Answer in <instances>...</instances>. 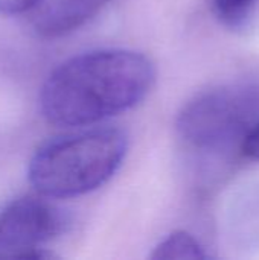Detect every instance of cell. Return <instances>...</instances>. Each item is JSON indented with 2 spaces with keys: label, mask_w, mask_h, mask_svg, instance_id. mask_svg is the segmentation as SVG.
Listing matches in <instances>:
<instances>
[{
  "label": "cell",
  "mask_w": 259,
  "mask_h": 260,
  "mask_svg": "<svg viewBox=\"0 0 259 260\" xmlns=\"http://www.w3.org/2000/svg\"><path fill=\"white\" fill-rule=\"evenodd\" d=\"M150 58L127 49H101L66 59L46 78L43 117L61 128L98 123L142 102L154 85Z\"/></svg>",
  "instance_id": "6da1fadb"
},
{
  "label": "cell",
  "mask_w": 259,
  "mask_h": 260,
  "mask_svg": "<svg viewBox=\"0 0 259 260\" xmlns=\"http://www.w3.org/2000/svg\"><path fill=\"white\" fill-rule=\"evenodd\" d=\"M127 148V136L118 128H93L56 137L38 148L31 158L29 184L47 200L85 195L118 172Z\"/></svg>",
  "instance_id": "7a4b0ae2"
},
{
  "label": "cell",
  "mask_w": 259,
  "mask_h": 260,
  "mask_svg": "<svg viewBox=\"0 0 259 260\" xmlns=\"http://www.w3.org/2000/svg\"><path fill=\"white\" fill-rule=\"evenodd\" d=\"M259 120V87L227 84L206 90L183 105L179 136L198 151H226L244 142Z\"/></svg>",
  "instance_id": "3957f363"
},
{
  "label": "cell",
  "mask_w": 259,
  "mask_h": 260,
  "mask_svg": "<svg viewBox=\"0 0 259 260\" xmlns=\"http://www.w3.org/2000/svg\"><path fill=\"white\" fill-rule=\"evenodd\" d=\"M64 225L61 212L38 193L11 201L0 210V259L50 257L41 245L56 238Z\"/></svg>",
  "instance_id": "277c9868"
},
{
  "label": "cell",
  "mask_w": 259,
  "mask_h": 260,
  "mask_svg": "<svg viewBox=\"0 0 259 260\" xmlns=\"http://www.w3.org/2000/svg\"><path fill=\"white\" fill-rule=\"evenodd\" d=\"M111 0H37L26 12L37 34L55 38L76 30Z\"/></svg>",
  "instance_id": "5b68a950"
},
{
  "label": "cell",
  "mask_w": 259,
  "mask_h": 260,
  "mask_svg": "<svg viewBox=\"0 0 259 260\" xmlns=\"http://www.w3.org/2000/svg\"><path fill=\"white\" fill-rule=\"evenodd\" d=\"M206 257L208 254L200 242L185 230L171 233L151 254L153 260H202Z\"/></svg>",
  "instance_id": "8992f818"
},
{
  "label": "cell",
  "mask_w": 259,
  "mask_h": 260,
  "mask_svg": "<svg viewBox=\"0 0 259 260\" xmlns=\"http://www.w3.org/2000/svg\"><path fill=\"white\" fill-rule=\"evenodd\" d=\"M258 5L259 0H214L217 17L234 29L244 27Z\"/></svg>",
  "instance_id": "52a82bcc"
},
{
  "label": "cell",
  "mask_w": 259,
  "mask_h": 260,
  "mask_svg": "<svg viewBox=\"0 0 259 260\" xmlns=\"http://www.w3.org/2000/svg\"><path fill=\"white\" fill-rule=\"evenodd\" d=\"M241 151L247 158L259 161V120L250 129V133L246 136L241 145Z\"/></svg>",
  "instance_id": "ba28073f"
},
{
  "label": "cell",
  "mask_w": 259,
  "mask_h": 260,
  "mask_svg": "<svg viewBox=\"0 0 259 260\" xmlns=\"http://www.w3.org/2000/svg\"><path fill=\"white\" fill-rule=\"evenodd\" d=\"M37 0H0V12L3 14H26Z\"/></svg>",
  "instance_id": "9c48e42d"
}]
</instances>
